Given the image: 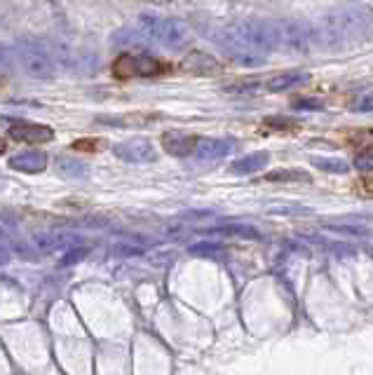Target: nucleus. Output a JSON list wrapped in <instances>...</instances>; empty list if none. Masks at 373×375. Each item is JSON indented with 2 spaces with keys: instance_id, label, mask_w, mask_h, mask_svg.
<instances>
[{
  "instance_id": "nucleus-2",
  "label": "nucleus",
  "mask_w": 373,
  "mask_h": 375,
  "mask_svg": "<svg viewBox=\"0 0 373 375\" xmlns=\"http://www.w3.org/2000/svg\"><path fill=\"white\" fill-rule=\"evenodd\" d=\"M322 36L329 45H359L373 36V12L357 5H341L326 12L322 19Z\"/></svg>"
},
{
  "instance_id": "nucleus-7",
  "label": "nucleus",
  "mask_w": 373,
  "mask_h": 375,
  "mask_svg": "<svg viewBox=\"0 0 373 375\" xmlns=\"http://www.w3.org/2000/svg\"><path fill=\"white\" fill-rule=\"evenodd\" d=\"M232 148H235V143L230 139H197L195 155L199 162H216V160L232 153Z\"/></svg>"
},
{
  "instance_id": "nucleus-3",
  "label": "nucleus",
  "mask_w": 373,
  "mask_h": 375,
  "mask_svg": "<svg viewBox=\"0 0 373 375\" xmlns=\"http://www.w3.org/2000/svg\"><path fill=\"white\" fill-rule=\"evenodd\" d=\"M169 71V64L162 59L146 57V55H122L113 62V76L118 80H134V78H160Z\"/></svg>"
},
{
  "instance_id": "nucleus-13",
  "label": "nucleus",
  "mask_w": 373,
  "mask_h": 375,
  "mask_svg": "<svg viewBox=\"0 0 373 375\" xmlns=\"http://www.w3.org/2000/svg\"><path fill=\"white\" fill-rule=\"evenodd\" d=\"M308 80H310V73H305V71H286V73H279L275 78H270L268 90L270 92H286V90H291V87L305 85Z\"/></svg>"
},
{
  "instance_id": "nucleus-19",
  "label": "nucleus",
  "mask_w": 373,
  "mask_h": 375,
  "mask_svg": "<svg viewBox=\"0 0 373 375\" xmlns=\"http://www.w3.org/2000/svg\"><path fill=\"white\" fill-rule=\"evenodd\" d=\"M294 108H310V111H319L322 108V101H317V99H301V101H294Z\"/></svg>"
},
{
  "instance_id": "nucleus-17",
  "label": "nucleus",
  "mask_w": 373,
  "mask_h": 375,
  "mask_svg": "<svg viewBox=\"0 0 373 375\" xmlns=\"http://www.w3.org/2000/svg\"><path fill=\"white\" fill-rule=\"evenodd\" d=\"M73 150L80 153H97V148H101V141L99 139H83V141H73L71 146Z\"/></svg>"
},
{
  "instance_id": "nucleus-15",
  "label": "nucleus",
  "mask_w": 373,
  "mask_h": 375,
  "mask_svg": "<svg viewBox=\"0 0 373 375\" xmlns=\"http://www.w3.org/2000/svg\"><path fill=\"white\" fill-rule=\"evenodd\" d=\"M310 162H312V167H317L319 171H326V174H348L350 171L348 162H343V160H338V157H312Z\"/></svg>"
},
{
  "instance_id": "nucleus-10",
  "label": "nucleus",
  "mask_w": 373,
  "mask_h": 375,
  "mask_svg": "<svg viewBox=\"0 0 373 375\" xmlns=\"http://www.w3.org/2000/svg\"><path fill=\"white\" fill-rule=\"evenodd\" d=\"M22 69L26 76L33 80H48V78H52V73H55L48 55H43V52H33V50L22 55Z\"/></svg>"
},
{
  "instance_id": "nucleus-8",
  "label": "nucleus",
  "mask_w": 373,
  "mask_h": 375,
  "mask_svg": "<svg viewBox=\"0 0 373 375\" xmlns=\"http://www.w3.org/2000/svg\"><path fill=\"white\" fill-rule=\"evenodd\" d=\"M162 148L174 157H188L197 148V136L185 132H167L162 136Z\"/></svg>"
},
{
  "instance_id": "nucleus-21",
  "label": "nucleus",
  "mask_w": 373,
  "mask_h": 375,
  "mask_svg": "<svg viewBox=\"0 0 373 375\" xmlns=\"http://www.w3.org/2000/svg\"><path fill=\"white\" fill-rule=\"evenodd\" d=\"M5 150H8V143H5V139H0V155H3Z\"/></svg>"
},
{
  "instance_id": "nucleus-5",
  "label": "nucleus",
  "mask_w": 373,
  "mask_h": 375,
  "mask_svg": "<svg viewBox=\"0 0 373 375\" xmlns=\"http://www.w3.org/2000/svg\"><path fill=\"white\" fill-rule=\"evenodd\" d=\"M279 50L286 52L312 50V31L303 24L279 22Z\"/></svg>"
},
{
  "instance_id": "nucleus-6",
  "label": "nucleus",
  "mask_w": 373,
  "mask_h": 375,
  "mask_svg": "<svg viewBox=\"0 0 373 375\" xmlns=\"http://www.w3.org/2000/svg\"><path fill=\"white\" fill-rule=\"evenodd\" d=\"M115 155L127 160V162H153L155 160V148L146 139H132L118 146Z\"/></svg>"
},
{
  "instance_id": "nucleus-14",
  "label": "nucleus",
  "mask_w": 373,
  "mask_h": 375,
  "mask_svg": "<svg viewBox=\"0 0 373 375\" xmlns=\"http://www.w3.org/2000/svg\"><path fill=\"white\" fill-rule=\"evenodd\" d=\"M183 71L195 73V76H206V73H216L218 64L211 57L202 55V52H192V55L183 62Z\"/></svg>"
},
{
  "instance_id": "nucleus-1",
  "label": "nucleus",
  "mask_w": 373,
  "mask_h": 375,
  "mask_svg": "<svg viewBox=\"0 0 373 375\" xmlns=\"http://www.w3.org/2000/svg\"><path fill=\"white\" fill-rule=\"evenodd\" d=\"M216 45L235 64L263 66L265 55L279 50V22H232L216 33Z\"/></svg>"
},
{
  "instance_id": "nucleus-9",
  "label": "nucleus",
  "mask_w": 373,
  "mask_h": 375,
  "mask_svg": "<svg viewBox=\"0 0 373 375\" xmlns=\"http://www.w3.org/2000/svg\"><path fill=\"white\" fill-rule=\"evenodd\" d=\"M10 136L24 143H45L55 139V132L45 125H31V122H17L10 127Z\"/></svg>"
},
{
  "instance_id": "nucleus-4",
  "label": "nucleus",
  "mask_w": 373,
  "mask_h": 375,
  "mask_svg": "<svg viewBox=\"0 0 373 375\" xmlns=\"http://www.w3.org/2000/svg\"><path fill=\"white\" fill-rule=\"evenodd\" d=\"M143 29L146 33L157 40L160 45L171 47V50H181L190 43V33L181 22H174V19H153L146 17L143 19Z\"/></svg>"
},
{
  "instance_id": "nucleus-20",
  "label": "nucleus",
  "mask_w": 373,
  "mask_h": 375,
  "mask_svg": "<svg viewBox=\"0 0 373 375\" xmlns=\"http://www.w3.org/2000/svg\"><path fill=\"white\" fill-rule=\"evenodd\" d=\"M355 111H373V94L371 97H362L355 104Z\"/></svg>"
},
{
  "instance_id": "nucleus-16",
  "label": "nucleus",
  "mask_w": 373,
  "mask_h": 375,
  "mask_svg": "<svg viewBox=\"0 0 373 375\" xmlns=\"http://www.w3.org/2000/svg\"><path fill=\"white\" fill-rule=\"evenodd\" d=\"M268 181H310V176L303 169H279L268 174Z\"/></svg>"
},
{
  "instance_id": "nucleus-18",
  "label": "nucleus",
  "mask_w": 373,
  "mask_h": 375,
  "mask_svg": "<svg viewBox=\"0 0 373 375\" xmlns=\"http://www.w3.org/2000/svg\"><path fill=\"white\" fill-rule=\"evenodd\" d=\"M355 169L357 171H373V155H369V153H359L355 157Z\"/></svg>"
},
{
  "instance_id": "nucleus-11",
  "label": "nucleus",
  "mask_w": 373,
  "mask_h": 375,
  "mask_svg": "<svg viewBox=\"0 0 373 375\" xmlns=\"http://www.w3.org/2000/svg\"><path fill=\"white\" fill-rule=\"evenodd\" d=\"M270 162V153H251L246 157H239L230 164V171L237 174V176H246V174H254L265 169Z\"/></svg>"
},
{
  "instance_id": "nucleus-12",
  "label": "nucleus",
  "mask_w": 373,
  "mask_h": 375,
  "mask_svg": "<svg viewBox=\"0 0 373 375\" xmlns=\"http://www.w3.org/2000/svg\"><path fill=\"white\" fill-rule=\"evenodd\" d=\"M10 167L26 174H40L48 167V155L45 153H22V155L10 160Z\"/></svg>"
}]
</instances>
